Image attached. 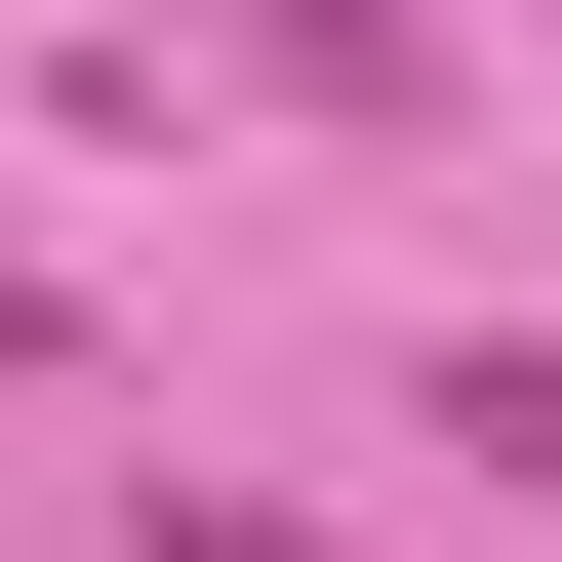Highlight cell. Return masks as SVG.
<instances>
[{"instance_id":"obj_1","label":"cell","mask_w":562,"mask_h":562,"mask_svg":"<svg viewBox=\"0 0 562 562\" xmlns=\"http://www.w3.org/2000/svg\"><path fill=\"white\" fill-rule=\"evenodd\" d=\"M442 442H482V482L562 522V322H522V362H442Z\"/></svg>"},{"instance_id":"obj_2","label":"cell","mask_w":562,"mask_h":562,"mask_svg":"<svg viewBox=\"0 0 562 562\" xmlns=\"http://www.w3.org/2000/svg\"><path fill=\"white\" fill-rule=\"evenodd\" d=\"M161 562H322V522H241V482H161Z\"/></svg>"},{"instance_id":"obj_3","label":"cell","mask_w":562,"mask_h":562,"mask_svg":"<svg viewBox=\"0 0 562 562\" xmlns=\"http://www.w3.org/2000/svg\"><path fill=\"white\" fill-rule=\"evenodd\" d=\"M0 362H41V241H0Z\"/></svg>"}]
</instances>
